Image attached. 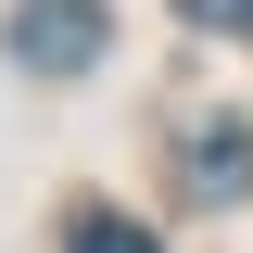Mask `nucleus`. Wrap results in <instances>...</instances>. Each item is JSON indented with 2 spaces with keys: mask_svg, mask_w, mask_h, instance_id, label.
Returning a JSON list of instances; mask_svg holds the SVG:
<instances>
[{
  "mask_svg": "<svg viewBox=\"0 0 253 253\" xmlns=\"http://www.w3.org/2000/svg\"><path fill=\"white\" fill-rule=\"evenodd\" d=\"M190 26H253V0H177Z\"/></svg>",
  "mask_w": 253,
  "mask_h": 253,
  "instance_id": "obj_4",
  "label": "nucleus"
},
{
  "mask_svg": "<svg viewBox=\"0 0 253 253\" xmlns=\"http://www.w3.org/2000/svg\"><path fill=\"white\" fill-rule=\"evenodd\" d=\"M63 253H165V241H152V228H126V215H76Z\"/></svg>",
  "mask_w": 253,
  "mask_h": 253,
  "instance_id": "obj_3",
  "label": "nucleus"
},
{
  "mask_svg": "<svg viewBox=\"0 0 253 253\" xmlns=\"http://www.w3.org/2000/svg\"><path fill=\"white\" fill-rule=\"evenodd\" d=\"M190 190H203V203H241V190H253V126L241 114L190 126Z\"/></svg>",
  "mask_w": 253,
  "mask_h": 253,
  "instance_id": "obj_2",
  "label": "nucleus"
},
{
  "mask_svg": "<svg viewBox=\"0 0 253 253\" xmlns=\"http://www.w3.org/2000/svg\"><path fill=\"white\" fill-rule=\"evenodd\" d=\"M13 51H26L38 76H76V63L101 51V0H26V13H13Z\"/></svg>",
  "mask_w": 253,
  "mask_h": 253,
  "instance_id": "obj_1",
  "label": "nucleus"
}]
</instances>
